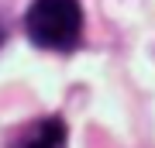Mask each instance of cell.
<instances>
[{"label":"cell","mask_w":155,"mask_h":148,"mask_svg":"<svg viewBox=\"0 0 155 148\" xmlns=\"http://www.w3.org/2000/svg\"><path fill=\"white\" fill-rule=\"evenodd\" d=\"M24 28L38 48L69 52L83 35V7L79 0H31Z\"/></svg>","instance_id":"cell-1"},{"label":"cell","mask_w":155,"mask_h":148,"mask_svg":"<svg viewBox=\"0 0 155 148\" xmlns=\"http://www.w3.org/2000/svg\"><path fill=\"white\" fill-rule=\"evenodd\" d=\"M62 145H66V124L59 117H45V121L31 124L14 141V148H62Z\"/></svg>","instance_id":"cell-2"}]
</instances>
